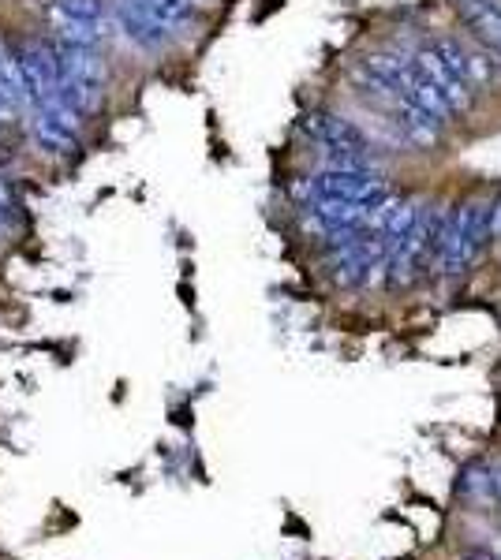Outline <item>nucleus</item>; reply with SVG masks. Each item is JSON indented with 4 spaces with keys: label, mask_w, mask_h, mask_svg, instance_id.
Segmentation results:
<instances>
[{
    "label": "nucleus",
    "mask_w": 501,
    "mask_h": 560,
    "mask_svg": "<svg viewBox=\"0 0 501 560\" xmlns=\"http://www.w3.org/2000/svg\"><path fill=\"white\" fill-rule=\"evenodd\" d=\"M311 221L322 228V236H341V232H359L374 221V210L363 202H344V198H315L311 206Z\"/></svg>",
    "instance_id": "obj_5"
},
{
    "label": "nucleus",
    "mask_w": 501,
    "mask_h": 560,
    "mask_svg": "<svg viewBox=\"0 0 501 560\" xmlns=\"http://www.w3.org/2000/svg\"><path fill=\"white\" fill-rule=\"evenodd\" d=\"M311 195L315 198H344V202H363L378 210L389 198L386 172L378 168H322L311 180Z\"/></svg>",
    "instance_id": "obj_2"
},
{
    "label": "nucleus",
    "mask_w": 501,
    "mask_h": 560,
    "mask_svg": "<svg viewBox=\"0 0 501 560\" xmlns=\"http://www.w3.org/2000/svg\"><path fill=\"white\" fill-rule=\"evenodd\" d=\"M34 139L49 154H72L75 146H79V127L64 124V120L49 116V112H38L34 116Z\"/></svg>",
    "instance_id": "obj_10"
},
{
    "label": "nucleus",
    "mask_w": 501,
    "mask_h": 560,
    "mask_svg": "<svg viewBox=\"0 0 501 560\" xmlns=\"http://www.w3.org/2000/svg\"><path fill=\"white\" fill-rule=\"evenodd\" d=\"M101 86L94 79H75V75H60L57 83V98L75 112V116H90V112L101 109Z\"/></svg>",
    "instance_id": "obj_11"
},
{
    "label": "nucleus",
    "mask_w": 501,
    "mask_h": 560,
    "mask_svg": "<svg viewBox=\"0 0 501 560\" xmlns=\"http://www.w3.org/2000/svg\"><path fill=\"white\" fill-rule=\"evenodd\" d=\"M116 19H120L124 34H128V38L139 45V49H165V45H169V38H172V30L161 27L154 15L139 12L135 4H124V0H120V8H116Z\"/></svg>",
    "instance_id": "obj_7"
},
{
    "label": "nucleus",
    "mask_w": 501,
    "mask_h": 560,
    "mask_svg": "<svg viewBox=\"0 0 501 560\" xmlns=\"http://www.w3.org/2000/svg\"><path fill=\"white\" fill-rule=\"evenodd\" d=\"M490 232H494V206L490 202H468L460 206L442 232V247H438V262L449 277H460L483 254Z\"/></svg>",
    "instance_id": "obj_1"
},
{
    "label": "nucleus",
    "mask_w": 501,
    "mask_h": 560,
    "mask_svg": "<svg viewBox=\"0 0 501 560\" xmlns=\"http://www.w3.org/2000/svg\"><path fill=\"white\" fill-rule=\"evenodd\" d=\"M397 98L408 101V105H416L419 112H427L434 124H449V120L457 116V112L449 109V101L442 98V90L434 86V79L419 68L416 60H404L401 83H397Z\"/></svg>",
    "instance_id": "obj_4"
},
{
    "label": "nucleus",
    "mask_w": 501,
    "mask_h": 560,
    "mask_svg": "<svg viewBox=\"0 0 501 560\" xmlns=\"http://www.w3.org/2000/svg\"><path fill=\"white\" fill-rule=\"evenodd\" d=\"M494 232H498V236H501V202H498V206H494Z\"/></svg>",
    "instance_id": "obj_14"
},
{
    "label": "nucleus",
    "mask_w": 501,
    "mask_h": 560,
    "mask_svg": "<svg viewBox=\"0 0 501 560\" xmlns=\"http://www.w3.org/2000/svg\"><path fill=\"white\" fill-rule=\"evenodd\" d=\"M393 124H397L404 139L416 142V146H434L438 135H442V124H434L427 112H419L416 105H408L401 98H397V109H393Z\"/></svg>",
    "instance_id": "obj_8"
},
{
    "label": "nucleus",
    "mask_w": 501,
    "mask_h": 560,
    "mask_svg": "<svg viewBox=\"0 0 501 560\" xmlns=\"http://www.w3.org/2000/svg\"><path fill=\"white\" fill-rule=\"evenodd\" d=\"M49 27L57 34V42L64 45H83V49H98L105 42V27L98 23H86V19H75V15H64V12H49Z\"/></svg>",
    "instance_id": "obj_9"
},
{
    "label": "nucleus",
    "mask_w": 501,
    "mask_h": 560,
    "mask_svg": "<svg viewBox=\"0 0 501 560\" xmlns=\"http://www.w3.org/2000/svg\"><path fill=\"white\" fill-rule=\"evenodd\" d=\"M483 560H490V557H483Z\"/></svg>",
    "instance_id": "obj_17"
},
{
    "label": "nucleus",
    "mask_w": 501,
    "mask_h": 560,
    "mask_svg": "<svg viewBox=\"0 0 501 560\" xmlns=\"http://www.w3.org/2000/svg\"><path fill=\"white\" fill-rule=\"evenodd\" d=\"M195 4H202V0H195Z\"/></svg>",
    "instance_id": "obj_16"
},
{
    "label": "nucleus",
    "mask_w": 501,
    "mask_h": 560,
    "mask_svg": "<svg viewBox=\"0 0 501 560\" xmlns=\"http://www.w3.org/2000/svg\"><path fill=\"white\" fill-rule=\"evenodd\" d=\"M124 4H135L139 12L154 15L161 27L180 30L195 23V0H124Z\"/></svg>",
    "instance_id": "obj_12"
},
{
    "label": "nucleus",
    "mask_w": 501,
    "mask_h": 560,
    "mask_svg": "<svg viewBox=\"0 0 501 560\" xmlns=\"http://www.w3.org/2000/svg\"><path fill=\"white\" fill-rule=\"evenodd\" d=\"M453 8L501 56V0H453Z\"/></svg>",
    "instance_id": "obj_6"
},
{
    "label": "nucleus",
    "mask_w": 501,
    "mask_h": 560,
    "mask_svg": "<svg viewBox=\"0 0 501 560\" xmlns=\"http://www.w3.org/2000/svg\"><path fill=\"white\" fill-rule=\"evenodd\" d=\"M303 131L326 150V154H348V157H367L371 161V146L363 139V131L352 127L337 112H307L303 116Z\"/></svg>",
    "instance_id": "obj_3"
},
{
    "label": "nucleus",
    "mask_w": 501,
    "mask_h": 560,
    "mask_svg": "<svg viewBox=\"0 0 501 560\" xmlns=\"http://www.w3.org/2000/svg\"><path fill=\"white\" fill-rule=\"evenodd\" d=\"M4 210H8V206H0V217H4Z\"/></svg>",
    "instance_id": "obj_15"
},
{
    "label": "nucleus",
    "mask_w": 501,
    "mask_h": 560,
    "mask_svg": "<svg viewBox=\"0 0 501 560\" xmlns=\"http://www.w3.org/2000/svg\"><path fill=\"white\" fill-rule=\"evenodd\" d=\"M53 8L64 15H75V19H86V23H98V27L109 30V8L105 0H53Z\"/></svg>",
    "instance_id": "obj_13"
}]
</instances>
